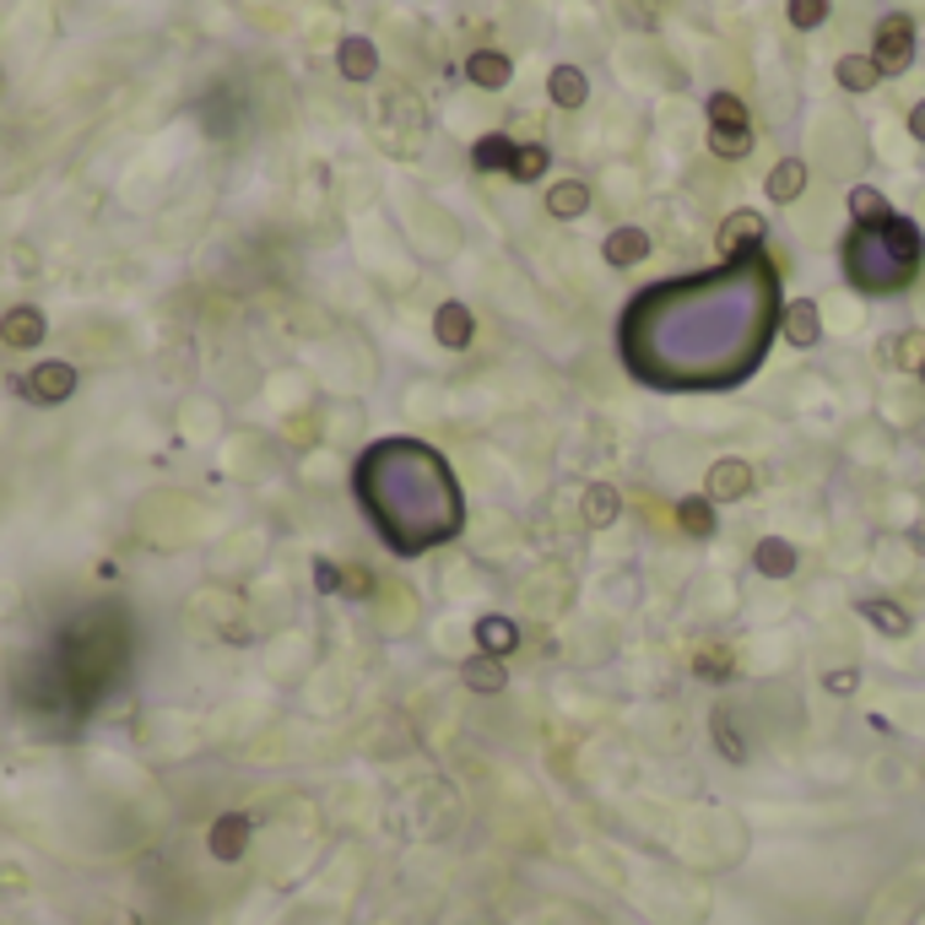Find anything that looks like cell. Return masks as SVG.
<instances>
[{"label":"cell","instance_id":"e575fe53","mask_svg":"<svg viewBox=\"0 0 925 925\" xmlns=\"http://www.w3.org/2000/svg\"><path fill=\"white\" fill-rule=\"evenodd\" d=\"M910 136H915V142H925V98L915 104V109H910Z\"/></svg>","mask_w":925,"mask_h":925},{"label":"cell","instance_id":"4316f807","mask_svg":"<svg viewBox=\"0 0 925 925\" xmlns=\"http://www.w3.org/2000/svg\"><path fill=\"white\" fill-rule=\"evenodd\" d=\"M861 617L872 622V628H883V633H893V638H904L915 622H910V612L904 607H893V601H861Z\"/></svg>","mask_w":925,"mask_h":925},{"label":"cell","instance_id":"836d02e7","mask_svg":"<svg viewBox=\"0 0 925 925\" xmlns=\"http://www.w3.org/2000/svg\"><path fill=\"white\" fill-rule=\"evenodd\" d=\"M314 585H319V591H341V574H336V563H319V569H314Z\"/></svg>","mask_w":925,"mask_h":925},{"label":"cell","instance_id":"7a4b0ae2","mask_svg":"<svg viewBox=\"0 0 925 925\" xmlns=\"http://www.w3.org/2000/svg\"><path fill=\"white\" fill-rule=\"evenodd\" d=\"M925 255V239L921 228L910 217H888L877 228H855L844 239V271L861 293H893L915 277Z\"/></svg>","mask_w":925,"mask_h":925},{"label":"cell","instance_id":"6da1fadb","mask_svg":"<svg viewBox=\"0 0 925 925\" xmlns=\"http://www.w3.org/2000/svg\"><path fill=\"white\" fill-rule=\"evenodd\" d=\"M357 498L363 509L374 514V531L395 547V552H417L439 536H455L461 531V498H455V482L445 461L428 450V461L417 471V482L406 487L390 445H374L363 461H357Z\"/></svg>","mask_w":925,"mask_h":925},{"label":"cell","instance_id":"3957f363","mask_svg":"<svg viewBox=\"0 0 925 925\" xmlns=\"http://www.w3.org/2000/svg\"><path fill=\"white\" fill-rule=\"evenodd\" d=\"M872 60H877L883 76H904L915 65V16H904V11L883 16L877 38H872Z\"/></svg>","mask_w":925,"mask_h":925},{"label":"cell","instance_id":"cb8c5ba5","mask_svg":"<svg viewBox=\"0 0 925 925\" xmlns=\"http://www.w3.org/2000/svg\"><path fill=\"white\" fill-rule=\"evenodd\" d=\"M617 514H622V498H617V487H612V482H591V487H585V520H591L596 531H607Z\"/></svg>","mask_w":925,"mask_h":925},{"label":"cell","instance_id":"7402d4cb","mask_svg":"<svg viewBox=\"0 0 925 925\" xmlns=\"http://www.w3.org/2000/svg\"><path fill=\"white\" fill-rule=\"evenodd\" d=\"M833 76H839V87H844V93H872V87L883 82V71H877V60H872V54H839Z\"/></svg>","mask_w":925,"mask_h":925},{"label":"cell","instance_id":"d6a6232c","mask_svg":"<svg viewBox=\"0 0 925 925\" xmlns=\"http://www.w3.org/2000/svg\"><path fill=\"white\" fill-rule=\"evenodd\" d=\"M698 677H715V682H726V677H731V655H726V649H709V655H698Z\"/></svg>","mask_w":925,"mask_h":925},{"label":"cell","instance_id":"9a60e30c","mask_svg":"<svg viewBox=\"0 0 925 925\" xmlns=\"http://www.w3.org/2000/svg\"><path fill=\"white\" fill-rule=\"evenodd\" d=\"M585 211H591V184H585V179H558V184L547 190V217L574 222V217H585Z\"/></svg>","mask_w":925,"mask_h":925},{"label":"cell","instance_id":"d4e9b609","mask_svg":"<svg viewBox=\"0 0 925 925\" xmlns=\"http://www.w3.org/2000/svg\"><path fill=\"white\" fill-rule=\"evenodd\" d=\"M547 168H552V153H547L541 142H525V147H514L509 179H514V184H536V179H541Z\"/></svg>","mask_w":925,"mask_h":925},{"label":"cell","instance_id":"4fadbf2b","mask_svg":"<svg viewBox=\"0 0 925 925\" xmlns=\"http://www.w3.org/2000/svg\"><path fill=\"white\" fill-rule=\"evenodd\" d=\"M547 98H552L558 109H585V104H591V76H585L580 65H552Z\"/></svg>","mask_w":925,"mask_h":925},{"label":"cell","instance_id":"484cf974","mask_svg":"<svg viewBox=\"0 0 925 925\" xmlns=\"http://www.w3.org/2000/svg\"><path fill=\"white\" fill-rule=\"evenodd\" d=\"M709 125L715 131H747L753 120H747V104L737 93H709Z\"/></svg>","mask_w":925,"mask_h":925},{"label":"cell","instance_id":"1f68e13d","mask_svg":"<svg viewBox=\"0 0 925 925\" xmlns=\"http://www.w3.org/2000/svg\"><path fill=\"white\" fill-rule=\"evenodd\" d=\"M855 687H861V671H855V666H839V671L823 677V693H833V698H850Z\"/></svg>","mask_w":925,"mask_h":925},{"label":"cell","instance_id":"d590c367","mask_svg":"<svg viewBox=\"0 0 925 925\" xmlns=\"http://www.w3.org/2000/svg\"><path fill=\"white\" fill-rule=\"evenodd\" d=\"M921 379H925V363H921Z\"/></svg>","mask_w":925,"mask_h":925},{"label":"cell","instance_id":"603a6c76","mask_svg":"<svg viewBox=\"0 0 925 925\" xmlns=\"http://www.w3.org/2000/svg\"><path fill=\"white\" fill-rule=\"evenodd\" d=\"M850 217H855V228H877V222L893 217V206H888V195L877 184H855L850 190Z\"/></svg>","mask_w":925,"mask_h":925},{"label":"cell","instance_id":"5bb4252c","mask_svg":"<svg viewBox=\"0 0 925 925\" xmlns=\"http://www.w3.org/2000/svg\"><path fill=\"white\" fill-rule=\"evenodd\" d=\"M601 260L607 266H638V260H649V233L644 228H612L607 233V244H601Z\"/></svg>","mask_w":925,"mask_h":925},{"label":"cell","instance_id":"277c9868","mask_svg":"<svg viewBox=\"0 0 925 925\" xmlns=\"http://www.w3.org/2000/svg\"><path fill=\"white\" fill-rule=\"evenodd\" d=\"M16 390H22L27 401H38V406H60V401L76 395V368L60 363V357H49V363H38L33 374H22Z\"/></svg>","mask_w":925,"mask_h":925},{"label":"cell","instance_id":"83f0119b","mask_svg":"<svg viewBox=\"0 0 925 925\" xmlns=\"http://www.w3.org/2000/svg\"><path fill=\"white\" fill-rule=\"evenodd\" d=\"M828 11H833V0H790V5H784L790 27H801V33L823 27V22H828Z\"/></svg>","mask_w":925,"mask_h":925},{"label":"cell","instance_id":"44dd1931","mask_svg":"<svg viewBox=\"0 0 925 925\" xmlns=\"http://www.w3.org/2000/svg\"><path fill=\"white\" fill-rule=\"evenodd\" d=\"M514 147H520V142H509L503 131H492V136H482V142L471 147V168H476V173H509Z\"/></svg>","mask_w":925,"mask_h":925},{"label":"cell","instance_id":"9c48e42d","mask_svg":"<svg viewBox=\"0 0 925 925\" xmlns=\"http://www.w3.org/2000/svg\"><path fill=\"white\" fill-rule=\"evenodd\" d=\"M465 76H471V87H482V93H503V87L514 82V60H509L503 49H476V54L465 60Z\"/></svg>","mask_w":925,"mask_h":925},{"label":"cell","instance_id":"30bf717a","mask_svg":"<svg viewBox=\"0 0 925 925\" xmlns=\"http://www.w3.org/2000/svg\"><path fill=\"white\" fill-rule=\"evenodd\" d=\"M764 233H769V222L758 211H731L720 222V255H747V249L764 244Z\"/></svg>","mask_w":925,"mask_h":925},{"label":"cell","instance_id":"7c38bea8","mask_svg":"<svg viewBox=\"0 0 925 925\" xmlns=\"http://www.w3.org/2000/svg\"><path fill=\"white\" fill-rule=\"evenodd\" d=\"M434 336H439V346H450V352H465L471 346V336H476V319H471V308L465 304H439L434 314Z\"/></svg>","mask_w":925,"mask_h":925},{"label":"cell","instance_id":"4dcf8cb0","mask_svg":"<svg viewBox=\"0 0 925 925\" xmlns=\"http://www.w3.org/2000/svg\"><path fill=\"white\" fill-rule=\"evenodd\" d=\"M715 742H720V753H726L731 764H747V747H742V737H737V726H731L726 709L715 715Z\"/></svg>","mask_w":925,"mask_h":925},{"label":"cell","instance_id":"8fae6325","mask_svg":"<svg viewBox=\"0 0 925 925\" xmlns=\"http://www.w3.org/2000/svg\"><path fill=\"white\" fill-rule=\"evenodd\" d=\"M795 563H801V552H795V541H784V536H764V541L753 547V569H758L764 580H790Z\"/></svg>","mask_w":925,"mask_h":925},{"label":"cell","instance_id":"ffe728a7","mask_svg":"<svg viewBox=\"0 0 925 925\" xmlns=\"http://www.w3.org/2000/svg\"><path fill=\"white\" fill-rule=\"evenodd\" d=\"M514 644H520V628H514L509 617L487 612L482 622H476V649H482V655H498V660H503Z\"/></svg>","mask_w":925,"mask_h":925},{"label":"cell","instance_id":"f1b7e54d","mask_svg":"<svg viewBox=\"0 0 925 925\" xmlns=\"http://www.w3.org/2000/svg\"><path fill=\"white\" fill-rule=\"evenodd\" d=\"M921 346H925V336H921V330H910V336H893L883 357H888L893 368H921V363H925V357H921Z\"/></svg>","mask_w":925,"mask_h":925},{"label":"cell","instance_id":"e0dca14e","mask_svg":"<svg viewBox=\"0 0 925 925\" xmlns=\"http://www.w3.org/2000/svg\"><path fill=\"white\" fill-rule=\"evenodd\" d=\"M784 341L790 346H817V336H823V319H817V304L812 299H795V304H784Z\"/></svg>","mask_w":925,"mask_h":925},{"label":"cell","instance_id":"5b68a950","mask_svg":"<svg viewBox=\"0 0 925 925\" xmlns=\"http://www.w3.org/2000/svg\"><path fill=\"white\" fill-rule=\"evenodd\" d=\"M44 336H49V319L38 304H11L0 314V341L11 352H33V346H44Z\"/></svg>","mask_w":925,"mask_h":925},{"label":"cell","instance_id":"d6986e66","mask_svg":"<svg viewBox=\"0 0 925 925\" xmlns=\"http://www.w3.org/2000/svg\"><path fill=\"white\" fill-rule=\"evenodd\" d=\"M677 525L687 531V536H715V498L709 492H687V498H677Z\"/></svg>","mask_w":925,"mask_h":925},{"label":"cell","instance_id":"52a82bcc","mask_svg":"<svg viewBox=\"0 0 925 925\" xmlns=\"http://www.w3.org/2000/svg\"><path fill=\"white\" fill-rule=\"evenodd\" d=\"M249 812H222L217 823H211V833H206V844H211V855L217 861H239L244 850H249Z\"/></svg>","mask_w":925,"mask_h":925},{"label":"cell","instance_id":"8992f818","mask_svg":"<svg viewBox=\"0 0 925 925\" xmlns=\"http://www.w3.org/2000/svg\"><path fill=\"white\" fill-rule=\"evenodd\" d=\"M753 482H758L753 465L737 461V455H726V461L709 465V487H704V492H709L715 503H742V498L753 492Z\"/></svg>","mask_w":925,"mask_h":925},{"label":"cell","instance_id":"2e32d148","mask_svg":"<svg viewBox=\"0 0 925 925\" xmlns=\"http://www.w3.org/2000/svg\"><path fill=\"white\" fill-rule=\"evenodd\" d=\"M764 190H769L774 206L801 200V190H806V162H801V157H779V162L769 168V179H764Z\"/></svg>","mask_w":925,"mask_h":925},{"label":"cell","instance_id":"ac0fdd59","mask_svg":"<svg viewBox=\"0 0 925 925\" xmlns=\"http://www.w3.org/2000/svg\"><path fill=\"white\" fill-rule=\"evenodd\" d=\"M461 682L471 693H503V687H509V666H503L498 655H471L461 666Z\"/></svg>","mask_w":925,"mask_h":925},{"label":"cell","instance_id":"ba28073f","mask_svg":"<svg viewBox=\"0 0 925 925\" xmlns=\"http://www.w3.org/2000/svg\"><path fill=\"white\" fill-rule=\"evenodd\" d=\"M336 65H341L346 82H374V76H379V49H374V38H363V33L341 38V44H336Z\"/></svg>","mask_w":925,"mask_h":925},{"label":"cell","instance_id":"f546056e","mask_svg":"<svg viewBox=\"0 0 925 925\" xmlns=\"http://www.w3.org/2000/svg\"><path fill=\"white\" fill-rule=\"evenodd\" d=\"M709 147H715V157H747L753 153V125L747 131H715L709 125Z\"/></svg>","mask_w":925,"mask_h":925}]
</instances>
